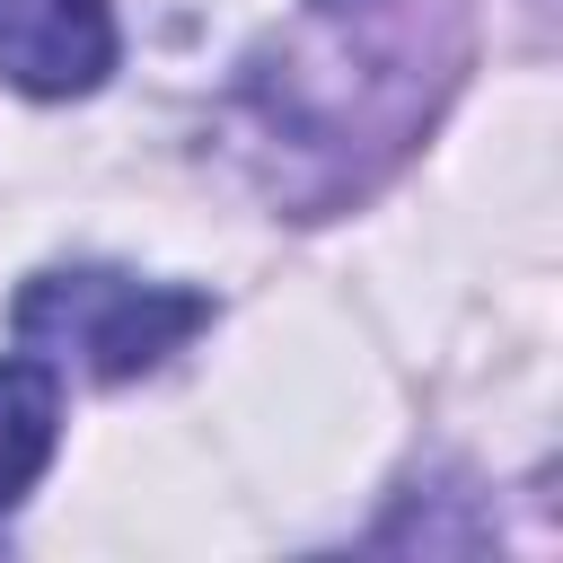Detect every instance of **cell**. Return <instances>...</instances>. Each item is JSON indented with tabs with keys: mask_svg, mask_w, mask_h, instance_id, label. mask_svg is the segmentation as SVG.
Wrapping results in <instances>:
<instances>
[{
	"mask_svg": "<svg viewBox=\"0 0 563 563\" xmlns=\"http://www.w3.org/2000/svg\"><path fill=\"white\" fill-rule=\"evenodd\" d=\"M211 325L202 290L176 282H132L106 264H70V273H35L9 308V334L44 361V369H79V378H141L167 352H185V334Z\"/></svg>",
	"mask_w": 563,
	"mask_h": 563,
	"instance_id": "1",
	"label": "cell"
},
{
	"mask_svg": "<svg viewBox=\"0 0 563 563\" xmlns=\"http://www.w3.org/2000/svg\"><path fill=\"white\" fill-rule=\"evenodd\" d=\"M114 70L106 0H0V79L26 97H88Z\"/></svg>",
	"mask_w": 563,
	"mask_h": 563,
	"instance_id": "2",
	"label": "cell"
},
{
	"mask_svg": "<svg viewBox=\"0 0 563 563\" xmlns=\"http://www.w3.org/2000/svg\"><path fill=\"white\" fill-rule=\"evenodd\" d=\"M62 431V369L44 361H0V510L44 475Z\"/></svg>",
	"mask_w": 563,
	"mask_h": 563,
	"instance_id": "3",
	"label": "cell"
},
{
	"mask_svg": "<svg viewBox=\"0 0 563 563\" xmlns=\"http://www.w3.org/2000/svg\"><path fill=\"white\" fill-rule=\"evenodd\" d=\"M325 9H361V0H325Z\"/></svg>",
	"mask_w": 563,
	"mask_h": 563,
	"instance_id": "4",
	"label": "cell"
}]
</instances>
